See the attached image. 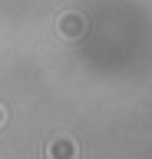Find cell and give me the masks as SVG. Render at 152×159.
I'll use <instances>...</instances> for the list:
<instances>
[{
	"instance_id": "obj_1",
	"label": "cell",
	"mask_w": 152,
	"mask_h": 159,
	"mask_svg": "<svg viewBox=\"0 0 152 159\" xmlns=\"http://www.w3.org/2000/svg\"><path fill=\"white\" fill-rule=\"evenodd\" d=\"M46 159H76V143L70 136H56L46 146Z\"/></svg>"
},
{
	"instance_id": "obj_2",
	"label": "cell",
	"mask_w": 152,
	"mask_h": 159,
	"mask_svg": "<svg viewBox=\"0 0 152 159\" xmlns=\"http://www.w3.org/2000/svg\"><path fill=\"white\" fill-rule=\"evenodd\" d=\"M83 30H86V20L80 13H63L60 17V37L76 40V37H83Z\"/></svg>"
},
{
	"instance_id": "obj_3",
	"label": "cell",
	"mask_w": 152,
	"mask_h": 159,
	"mask_svg": "<svg viewBox=\"0 0 152 159\" xmlns=\"http://www.w3.org/2000/svg\"><path fill=\"white\" fill-rule=\"evenodd\" d=\"M0 126H3V106H0Z\"/></svg>"
}]
</instances>
